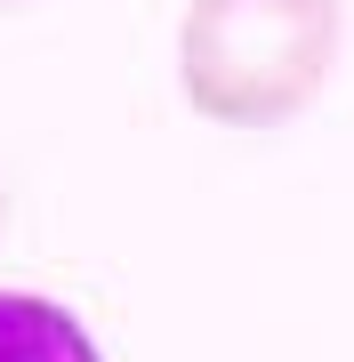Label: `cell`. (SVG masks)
<instances>
[{"label":"cell","instance_id":"1","mask_svg":"<svg viewBox=\"0 0 354 362\" xmlns=\"http://www.w3.org/2000/svg\"><path fill=\"white\" fill-rule=\"evenodd\" d=\"M346 0H194L177 33L185 105L218 129H282L338 65Z\"/></svg>","mask_w":354,"mask_h":362},{"label":"cell","instance_id":"2","mask_svg":"<svg viewBox=\"0 0 354 362\" xmlns=\"http://www.w3.org/2000/svg\"><path fill=\"white\" fill-rule=\"evenodd\" d=\"M0 362H105L73 306L40 290H0Z\"/></svg>","mask_w":354,"mask_h":362},{"label":"cell","instance_id":"3","mask_svg":"<svg viewBox=\"0 0 354 362\" xmlns=\"http://www.w3.org/2000/svg\"><path fill=\"white\" fill-rule=\"evenodd\" d=\"M0 218H8V194H0Z\"/></svg>","mask_w":354,"mask_h":362},{"label":"cell","instance_id":"4","mask_svg":"<svg viewBox=\"0 0 354 362\" xmlns=\"http://www.w3.org/2000/svg\"><path fill=\"white\" fill-rule=\"evenodd\" d=\"M0 8H16V0H0Z\"/></svg>","mask_w":354,"mask_h":362}]
</instances>
